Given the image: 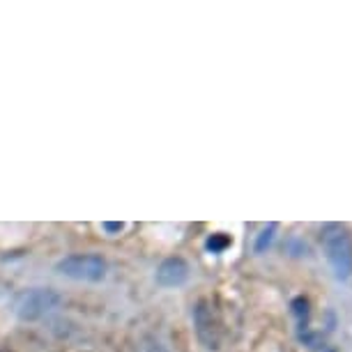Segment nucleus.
<instances>
[{
    "label": "nucleus",
    "mask_w": 352,
    "mask_h": 352,
    "mask_svg": "<svg viewBox=\"0 0 352 352\" xmlns=\"http://www.w3.org/2000/svg\"><path fill=\"white\" fill-rule=\"evenodd\" d=\"M324 256H327L329 267L334 270L336 278H345L352 276V235L350 230L341 223H329L322 228L320 235Z\"/></svg>",
    "instance_id": "nucleus-1"
},
{
    "label": "nucleus",
    "mask_w": 352,
    "mask_h": 352,
    "mask_svg": "<svg viewBox=\"0 0 352 352\" xmlns=\"http://www.w3.org/2000/svg\"><path fill=\"white\" fill-rule=\"evenodd\" d=\"M60 304V295L51 288H30L16 295L14 314L21 320H39Z\"/></svg>",
    "instance_id": "nucleus-2"
},
{
    "label": "nucleus",
    "mask_w": 352,
    "mask_h": 352,
    "mask_svg": "<svg viewBox=\"0 0 352 352\" xmlns=\"http://www.w3.org/2000/svg\"><path fill=\"white\" fill-rule=\"evenodd\" d=\"M58 272L74 281H102L106 276V261L97 254H74L58 263Z\"/></svg>",
    "instance_id": "nucleus-3"
},
{
    "label": "nucleus",
    "mask_w": 352,
    "mask_h": 352,
    "mask_svg": "<svg viewBox=\"0 0 352 352\" xmlns=\"http://www.w3.org/2000/svg\"><path fill=\"white\" fill-rule=\"evenodd\" d=\"M194 327L196 336L208 350H219L221 345V322L217 318V311L210 302H198L194 309Z\"/></svg>",
    "instance_id": "nucleus-4"
},
{
    "label": "nucleus",
    "mask_w": 352,
    "mask_h": 352,
    "mask_svg": "<svg viewBox=\"0 0 352 352\" xmlns=\"http://www.w3.org/2000/svg\"><path fill=\"white\" fill-rule=\"evenodd\" d=\"M189 276V265L182 258H166L157 270V283L164 288H175L182 285Z\"/></svg>",
    "instance_id": "nucleus-5"
},
{
    "label": "nucleus",
    "mask_w": 352,
    "mask_h": 352,
    "mask_svg": "<svg viewBox=\"0 0 352 352\" xmlns=\"http://www.w3.org/2000/svg\"><path fill=\"white\" fill-rule=\"evenodd\" d=\"M230 237L226 235V232H214V235L208 240V249L212 251V254H221V251H226L230 247Z\"/></svg>",
    "instance_id": "nucleus-6"
},
{
    "label": "nucleus",
    "mask_w": 352,
    "mask_h": 352,
    "mask_svg": "<svg viewBox=\"0 0 352 352\" xmlns=\"http://www.w3.org/2000/svg\"><path fill=\"white\" fill-rule=\"evenodd\" d=\"M134 352H168V350H166L164 345L157 341V338H152V336H145V338H141V341L136 343Z\"/></svg>",
    "instance_id": "nucleus-7"
},
{
    "label": "nucleus",
    "mask_w": 352,
    "mask_h": 352,
    "mask_svg": "<svg viewBox=\"0 0 352 352\" xmlns=\"http://www.w3.org/2000/svg\"><path fill=\"white\" fill-rule=\"evenodd\" d=\"M274 230H276V226L272 223L261 232V237H258V242H256V251H265V247H267V244L272 242V237H274Z\"/></svg>",
    "instance_id": "nucleus-8"
},
{
    "label": "nucleus",
    "mask_w": 352,
    "mask_h": 352,
    "mask_svg": "<svg viewBox=\"0 0 352 352\" xmlns=\"http://www.w3.org/2000/svg\"><path fill=\"white\" fill-rule=\"evenodd\" d=\"M102 228L104 230H109V232H120V230H124V223H111V221H106V223H102Z\"/></svg>",
    "instance_id": "nucleus-9"
}]
</instances>
